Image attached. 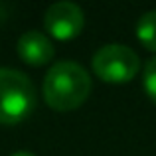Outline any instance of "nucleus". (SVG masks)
I'll return each mask as SVG.
<instances>
[{
    "mask_svg": "<svg viewBox=\"0 0 156 156\" xmlns=\"http://www.w3.org/2000/svg\"><path fill=\"white\" fill-rule=\"evenodd\" d=\"M44 99L55 111L77 109L91 93V77L77 61H57L44 79Z\"/></svg>",
    "mask_w": 156,
    "mask_h": 156,
    "instance_id": "f257e3e1",
    "label": "nucleus"
},
{
    "mask_svg": "<svg viewBox=\"0 0 156 156\" xmlns=\"http://www.w3.org/2000/svg\"><path fill=\"white\" fill-rule=\"evenodd\" d=\"M36 109V89L18 69L0 67V125L22 122Z\"/></svg>",
    "mask_w": 156,
    "mask_h": 156,
    "instance_id": "f03ea898",
    "label": "nucleus"
},
{
    "mask_svg": "<svg viewBox=\"0 0 156 156\" xmlns=\"http://www.w3.org/2000/svg\"><path fill=\"white\" fill-rule=\"evenodd\" d=\"M138 67H140L138 53L122 44L101 46L93 55L95 73L109 83H126L136 75Z\"/></svg>",
    "mask_w": 156,
    "mask_h": 156,
    "instance_id": "7ed1b4c3",
    "label": "nucleus"
},
{
    "mask_svg": "<svg viewBox=\"0 0 156 156\" xmlns=\"http://www.w3.org/2000/svg\"><path fill=\"white\" fill-rule=\"evenodd\" d=\"M44 24L53 38L71 40L83 30L85 16L79 4L69 2V0H59V2H53L46 10Z\"/></svg>",
    "mask_w": 156,
    "mask_h": 156,
    "instance_id": "20e7f679",
    "label": "nucleus"
},
{
    "mask_svg": "<svg viewBox=\"0 0 156 156\" xmlns=\"http://www.w3.org/2000/svg\"><path fill=\"white\" fill-rule=\"evenodd\" d=\"M18 53L28 65H44L53 57V44L38 30L24 32L18 40Z\"/></svg>",
    "mask_w": 156,
    "mask_h": 156,
    "instance_id": "39448f33",
    "label": "nucleus"
},
{
    "mask_svg": "<svg viewBox=\"0 0 156 156\" xmlns=\"http://www.w3.org/2000/svg\"><path fill=\"white\" fill-rule=\"evenodd\" d=\"M136 38L146 50L156 51V10H148L138 18Z\"/></svg>",
    "mask_w": 156,
    "mask_h": 156,
    "instance_id": "423d86ee",
    "label": "nucleus"
},
{
    "mask_svg": "<svg viewBox=\"0 0 156 156\" xmlns=\"http://www.w3.org/2000/svg\"><path fill=\"white\" fill-rule=\"evenodd\" d=\"M144 89L148 97L156 103V55L150 57L144 65Z\"/></svg>",
    "mask_w": 156,
    "mask_h": 156,
    "instance_id": "0eeeda50",
    "label": "nucleus"
},
{
    "mask_svg": "<svg viewBox=\"0 0 156 156\" xmlns=\"http://www.w3.org/2000/svg\"><path fill=\"white\" fill-rule=\"evenodd\" d=\"M6 10H8V6H6V4H0V20H2V18H6Z\"/></svg>",
    "mask_w": 156,
    "mask_h": 156,
    "instance_id": "6e6552de",
    "label": "nucleus"
},
{
    "mask_svg": "<svg viewBox=\"0 0 156 156\" xmlns=\"http://www.w3.org/2000/svg\"><path fill=\"white\" fill-rule=\"evenodd\" d=\"M12 156H36V154H32V152H28V150H20V152H14Z\"/></svg>",
    "mask_w": 156,
    "mask_h": 156,
    "instance_id": "1a4fd4ad",
    "label": "nucleus"
}]
</instances>
